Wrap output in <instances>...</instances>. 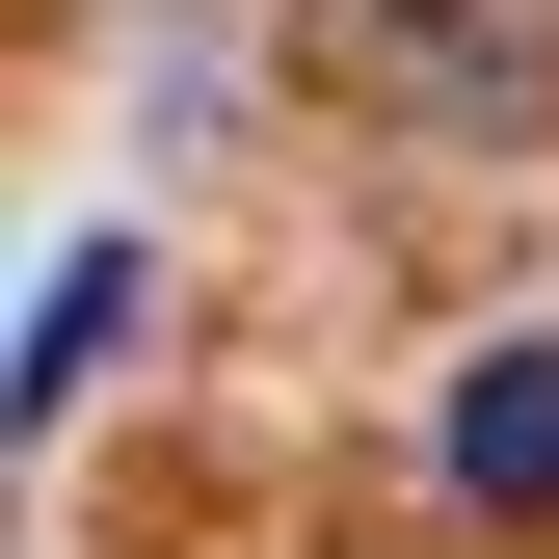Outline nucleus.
Wrapping results in <instances>:
<instances>
[{"label": "nucleus", "mask_w": 559, "mask_h": 559, "mask_svg": "<svg viewBox=\"0 0 559 559\" xmlns=\"http://www.w3.org/2000/svg\"><path fill=\"white\" fill-rule=\"evenodd\" d=\"M453 507H559V320L453 373Z\"/></svg>", "instance_id": "2"}, {"label": "nucleus", "mask_w": 559, "mask_h": 559, "mask_svg": "<svg viewBox=\"0 0 559 559\" xmlns=\"http://www.w3.org/2000/svg\"><path fill=\"white\" fill-rule=\"evenodd\" d=\"M320 81L427 160H533L559 133V0H320Z\"/></svg>", "instance_id": "1"}]
</instances>
